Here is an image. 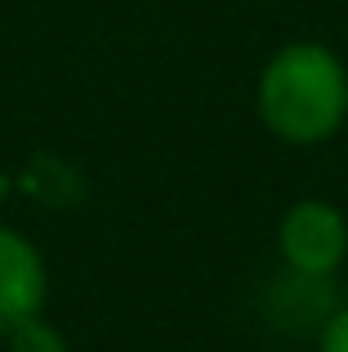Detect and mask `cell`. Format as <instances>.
<instances>
[{
    "instance_id": "obj_1",
    "label": "cell",
    "mask_w": 348,
    "mask_h": 352,
    "mask_svg": "<svg viewBox=\"0 0 348 352\" xmlns=\"http://www.w3.org/2000/svg\"><path fill=\"white\" fill-rule=\"evenodd\" d=\"M254 107L272 138L317 147L348 120V67L322 41H286L268 54L254 85Z\"/></svg>"
},
{
    "instance_id": "obj_2",
    "label": "cell",
    "mask_w": 348,
    "mask_h": 352,
    "mask_svg": "<svg viewBox=\"0 0 348 352\" xmlns=\"http://www.w3.org/2000/svg\"><path fill=\"white\" fill-rule=\"evenodd\" d=\"M277 254L286 272L335 281V272L348 258V214L335 201L304 197L281 214L277 223Z\"/></svg>"
},
{
    "instance_id": "obj_3",
    "label": "cell",
    "mask_w": 348,
    "mask_h": 352,
    "mask_svg": "<svg viewBox=\"0 0 348 352\" xmlns=\"http://www.w3.org/2000/svg\"><path fill=\"white\" fill-rule=\"evenodd\" d=\"M50 299V267L32 236L0 223V339L14 326L41 317Z\"/></svg>"
},
{
    "instance_id": "obj_4",
    "label": "cell",
    "mask_w": 348,
    "mask_h": 352,
    "mask_svg": "<svg viewBox=\"0 0 348 352\" xmlns=\"http://www.w3.org/2000/svg\"><path fill=\"white\" fill-rule=\"evenodd\" d=\"M0 344H5V352H72L67 335H63L54 321H45V312L32 317V321H23V326H14Z\"/></svg>"
},
{
    "instance_id": "obj_5",
    "label": "cell",
    "mask_w": 348,
    "mask_h": 352,
    "mask_svg": "<svg viewBox=\"0 0 348 352\" xmlns=\"http://www.w3.org/2000/svg\"><path fill=\"white\" fill-rule=\"evenodd\" d=\"M317 352H348V303H340L317 326Z\"/></svg>"
}]
</instances>
